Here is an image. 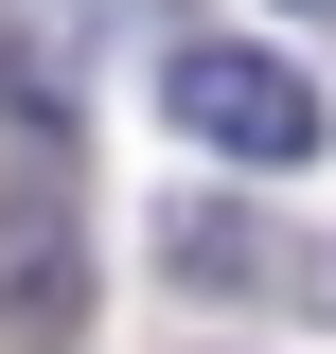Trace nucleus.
Segmentation results:
<instances>
[{
	"instance_id": "2",
	"label": "nucleus",
	"mask_w": 336,
	"mask_h": 354,
	"mask_svg": "<svg viewBox=\"0 0 336 354\" xmlns=\"http://www.w3.org/2000/svg\"><path fill=\"white\" fill-rule=\"evenodd\" d=\"M0 337H36V354L88 337V213H71V160L53 142L0 177Z\"/></svg>"
},
{
	"instance_id": "3",
	"label": "nucleus",
	"mask_w": 336,
	"mask_h": 354,
	"mask_svg": "<svg viewBox=\"0 0 336 354\" xmlns=\"http://www.w3.org/2000/svg\"><path fill=\"white\" fill-rule=\"evenodd\" d=\"M160 266L195 283V301H283L319 248H283V230L248 213V195H160Z\"/></svg>"
},
{
	"instance_id": "1",
	"label": "nucleus",
	"mask_w": 336,
	"mask_h": 354,
	"mask_svg": "<svg viewBox=\"0 0 336 354\" xmlns=\"http://www.w3.org/2000/svg\"><path fill=\"white\" fill-rule=\"evenodd\" d=\"M160 124L195 142L212 177H301V160L336 142V106H319V71L265 53V36H177V53H160Z\"/></svg>"
},
{
	"instance_id": "4",
	"label": "nucleus",
	"mask_w": 336,
	"mask_h": 354,
	"mask_svg": "<svg viewBox=\"0 0 336 354\" xmlns=\"http://www.w3.org/2000/svg\"><path fill=\"white\" fill-rule=\"evenodd\" d=\"M283 18H336V0H283Z\"/></svg>"
}]
</instances>
